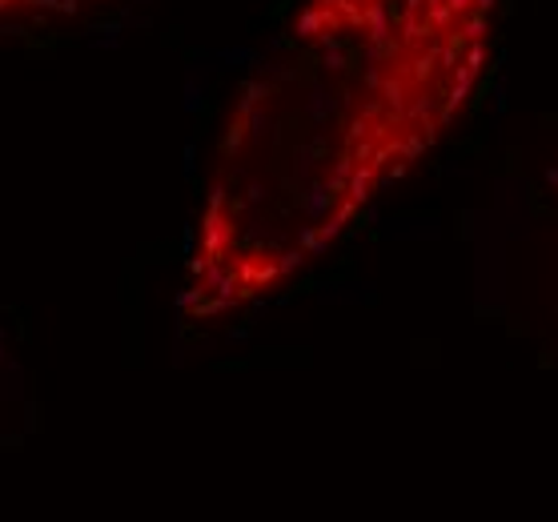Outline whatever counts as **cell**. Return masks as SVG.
Masks as SVG:
<instances>
[{
  "label": "cell",
  "instance_id": "7a4b0ae2",
  "mask_svg": "<svg viewBox=\"0 0 558 522\" xmlns=\"http://www.w3.org/2000/svg\"><path fill=\"white\" fill-rule=\"evenodd\" d=\"M113 0H0V28L37 25V21H69V16L97 13Z\"/></svg>",
  "mask_w": 558,
  "mask_h": 522
},
{
  "label": "cell",
  "instance_id": "3957f363",
  "mask_svg": "<svg viewBox=\"0 0 558 522\" xmlns=\"http://www.w3.org/2000/svg\"><path fill=\"white\" fill-rule=\"evenodd\" d=\"M546 197H550V217H555V242H558V149L550 157V166H546Z\"/></svg>",
  "mask_w": 558,
  "mask_h": 522
},
{
  "label": "cell",
  "instance_id": "6da1fadb",
  "mask_svg": "<svg viewBox=\"0 0 558 522\" xmlns=\"http://www.w3.org/2000/svg\"><path fill=\"white\" fill-rule=\"evenodd\" d=\"M507 0H302L229 105L178 281L214 330L330 257L442 145L495 61Z\"/></svg>",
  "mask_w": 558,
  "mask_h": 522
}]
</instances>
